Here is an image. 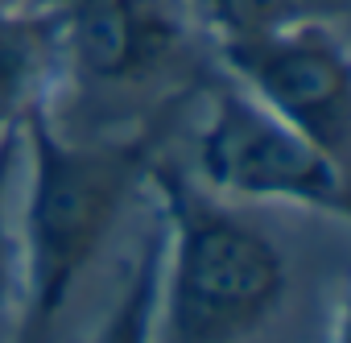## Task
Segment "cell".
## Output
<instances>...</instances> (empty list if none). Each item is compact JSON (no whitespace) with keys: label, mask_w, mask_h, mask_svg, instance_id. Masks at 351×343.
<instances>
[{"label":"cell","mask_w":351,"mask_h":343,"mask_svg":"<svg viewBox=\"0 0 351 343\" xmlns=\"http://www.w3.org/2000/svg\"><path fill=\"white\" fill-rule=\"evenodd\" d=\"M21 157L29 165L21 203V314L13 343H50L83 273L112 240L128 199L149 182L153 141L79 145L54 132V120L21 128Z\"/></svg>","instance_id":"obj_1"},{"label":"cell","mask_w":351,"mask_h":343,"mask_svg":"<svg viewBox=\"0 0 351 343\" xmlns=\"http://www.w3.org/2000/svg\"><path fill=\"white\" fill-rule=\"evenodd\" d=\"M149 182L161 203L153 339L248 343L285 302V252L182 169L153 161Z\"/></svg>","instance_id":"obj_2"},{"label":"cell","mask_w":351,"mask_h":343,"mask_svg":"<svg viewBox=\"0 0 351 343\" xmlns=\"http://www.w3.org/2000/svg\"><path fill=\"white\" fill-rule=\"evenodd\" d=\"M195 157L199 182L228 203H293L335 220L347 215L343 161L273 116L228 75L207 95Z\"/></svg>","instance_id":"obj_3"},{"label":"cell","mask_w":351,"mask_h":343,"mask_svg":"<svg viewBox=\"0 0 351 343\" xmlns=\"http://www.w3.org/2000/svg\"><path fill=\"white\" fill-rule=\"evenodd\" d=\"M219 67L273 116L306 132L330 157H347L351 128V50L335 21L293 25L215 46Z\"/></svg>","instance_id":"obj_4"},{"label":"cell","mask_w":351,"mask_h":343,"mask_svg":"<svg viewBox=\"0 0 351 343\" xmlns=\"http://www.w3.org/2000/svg\"><path fill=\"white\" fill-rule=\"evenodd\" d=\"M75 75L99 83H145L182 62L195 21L161 0H62Z\"/></svg>","instance_id":"obj_5"},{"label":"cell","mask_w":351,"mask_h":343,"mask_svg":"<svg viewBox=\"0 0 351 343\" xmlns=\"http://www.w3.org/2000/svg\"><path fill=\"white\" fill-rule=\"evenodd\" d=\"M75 79L62 0L0 5V124L25 128L34 120H54Z\"/></svg>","instance_id":"obj_6"},{"label":"cell","mask_w":351,"mask_h":343,"mask_svg":"<svg viewBox=\"0 0 351 343\" xmlns=\"http://www.w3.org/2000/svg\"><path fill=\"white\" fill-rule=\"evenodd\" d=\"M351 0H186V17L211 34V42H244L293 25L335 21L347 25Z\"/></svg>","instance_id":"obj_7"},{"label":"cell","mask_w":351,"mask_h":343,"mask_svg":"<svg viewBox=\"0 0 351 343\" xmlns=\"http://www.w3.org/2000/svg\"><path fill=\"white\" fill-rule=\"evenodd\" d=\"M21 169V128L0 132V343H13L21 314V240L13 224V187Z\"/></svg>","instance_id":"obj_8"},{"label":"cell","mask_w":351,"mask_h":343,"mask_svg":"<svg viewBox=\"0 0 351 343\" xmlns=\"http://www.w3.org/2000/svg\"><path fill=\"white\" fill-rule=\"evenodd\" d=\"M157 252L161 240L157 232L145 236L132 273L124 281V294H116V302L108 306L99 331L91 343H157L153 339V310H157Z\"/></svg>","instance_id":"obj_9"},{"label":"cell","mask_w":351,"mask_h":343,"mask_svg":"<svg viewBox=\"0 0 351 343\" xmlns=\"http://www.w3.org/2000/svg\"><path fill=\"white\" fill-rule=\"evenodd\" d=\"M0 5H21V0H0Z\"/></svg>","instance_id":"obj_10"},{"label":"cell","mask_w":351,"mask_h":343,"mask_svg":"<svg viewBox=\"0 0 351 343\" xmlns=\"http://www.w3.org/2000/svg\"><path fill=\"white\" fill-rule=\"evenodd\" d=\"M5 128H9V124H0V132H5Z\"/></svg>","instance_id":"obj_11"}]
</instances>
